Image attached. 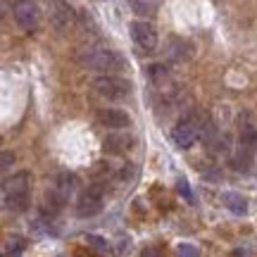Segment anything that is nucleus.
<instances>
[{
	"label": "nucleus",
	"instance_id": "obj_1",
	"mask_svg": "<svg viewBox=\"0 0 257 257\" xmlns=\"http://www.w3.org/2000/svg\"><path fill=\"white\" fill-rule=\"evenodd\" d=\"M31 181L34 176L31 172L22 169L17 174H12L10 179H5L3 184V202H5V210L10 212H24L29 207L31 200Z\"/></svg>",
	"mask_w": 257,
	"mask_h": 257
},
{
	"label": "nucleus",
	"instance_id": "obj_2",
	"mask_svg": "<svg viewBox=\"0 0 257 257\" xmlns=\"http://www.w3.org/2000/svg\"><path fill=\"white\" fill-rule=\"evenodd\" d=\"M76 174L72 172H62V174H57V179L53 181V186L46 191V200H43V217L48 219H53L57 212L64 210V205L69 200V195L74 193L76 188Z\"/></svg>",
	"mask_w": 257,
	"mask_h": 257
},
{
	"label": "nucleus",
	"instance_id": "obj_3",
	"mask_svg": "<svg viewBox=\"0 0 257 257\" xmlns=\"http://www.w3.org/2000/svg\"><path fill=\"white\" fill-rule=\"evenodd\" d=\"M83 64L93 69V72H102L105 76H114L112 72H119L126 67V60L117 53V50H112V48H105V46H95V48H88L86 53H83Z\"/></svg>",
	"mask_w": 257,
	"mask_h": 257
},
{
	"label": "nucleus",
	"instance_id": "obj_4",
	"mask_svg": "<svg viewBox=\"0 0 257 257\" xmlns=\"http://www.w3.org/2000/svg\"><path fill=\"white\" fill-rule=\"evenodd\" d=\"M93 88L107 100H126L134 93V83L121 76H98L93 81Z\"/></svg>",
	"mask_w": 257,
	"mask_h": 257
},
{
	"label": "nucleus",
	"instance_id": "obj_5",
	"mask_svg": "<svg viewBox=\"0 0 257 257\" xmlns=\"http://www.w3.org/2000/svg\"><path fill=\"white\" fill-rule=\"evenodd\" d=\"M200 119L195 117V114H188L184 119L176 121L174 131H172V141L176 143V148H181V150H188V148L195 146V141L200 136Z\"/></svg>",
	"mask_w": 257,
	"mask_h": 257
},
{
	"label": "nucleus",
	"instance_id": "obj_6",
	"mask_svg": "<svg viewBox=\"0 0 257 257\" xmlns=\"http://www.w3.org/2000/svg\"><path fill=\"white\" fill-rule=\"evenodd\" d=\"M102 195H105V186L102 184H91L88 188H83L79 200H76V217H95L102 210Z\"/></svg>",
	"mask_w": 257,
	"mask_h": 257
},
{
	"label": "nucleus",
	"instance_id": "obj_7",
	"mask_svg": "<svg viewBox=\"0 0 257 257\" xmlns=\"http://www.w3.org/2000/svg\"><path fill=\"white\" fill-rule=\"evenodd\" d=\"M131 38H134L136 46L141 48V50H146V53H153L157 48V31L150 22H146V19L131 22Z\"/></svg>",
	"mask_w": 257,
	"mask_h": 257
},
{
	"label": "nucleus",
	"instance_id": "obj_8",
	"mask_svg": "<svg viewBox=\"0 0 257 257\" xmlns=\"http://www.w3.org/2000/svg\"><path fill=\"white\" fill-rule=\"evenodd\" d=\"M12 15H15V22L24 31H31L36 29L38 24V5L36 3H29V0H19L12 5Z\"/></svg>",
	"mask_w": 257,
	"mask_h": 257
},
{
	"label": "nucleus",
	"instance_id": "obj_9",
	"mask_svg": "<svg viewBox=\"0 0 257 257\" xmlns=\"http://www.w3.org/2000/svg\"><path fill=\"white\" fill-rule=\"evenodd\" d=\"M95 121L100 124L102 128H110V131H121V128L131 126V117H128L124 110H117V107H105L95 114Z\"/></svg>",
	"mask_w": 257,
	"mask_h": 257
},
{
	"label": "nucleus",
	"instance_id": "obj_10",
	"mask_svg": "<svg viewBox=\"0 0 257 257\" xmlns=\"http://www.w3.org/2000/svg\"><path fill=\"white\" fill-rule=\"evenodd\" d=\"M74 22V10L67 5V3H53L50 5V24L57 29V31H64L69 29Z\"/></svg>",
	"mask_w": 257,
	"mask_h": 257
},
{
	"label": "nucleus",
	"instance_id": "obj_11",
	"mask_svg": "<svg viewBox=\"0 0 257 257\" xmlns=\"http://www.w3.org/2000/svg\"><path fill=\"white\" fill-rule=\"evenodd\" d=\"M221 200L224 205L229 207L233 214H245L248 212V198L245 195H240V193H221Z\"/></svg>",
	"mask_w": 257,
	"mask_h": 257
},
{
	"label": "nucleus",
	"instance_id": "obj_12",
	"mask_svg": "<svg viewBox=\"0 0 257 257\" xmlns=\"http://www.w3.org/2000/svg\"><path fill=\"white\" fill-rule=\"evenodd\" d=\"M131 143H134L131 136H107L102 141V148H105V153H126Z\"/></svg>",
	"mask_w": 257,
	"mask_h": 257
},
{
	"label": "nucleus",
	"instance_id": "obj_13",
	"mask_svg": "<svg viewBox=\"0 0 257 257\" xmlns=\"http://www.w3.org/2000/svg\"><path fill=\"white\" fill-rule=\"evenodd\" d=\"M172 46H174L172 55H174L176 60H191L193 46L188 43V41H184V38H172Z\"/></svg>",
	"mask_w": 257,
	"mask_h": 257
},
{
	"label": "nucleus",
	"instance_id": "obj_14",
	"mask_svg": "<svg viewBox=\"0 0 257 257\" xmlns=\"http://www.w3.org/2000/svg\"><path fill=\"white\" fill-rule=\"evenodd\" d=\"M131 10L136 12L138 17H153L157 12V3H150V0H146V3H143V0H134V3H131Z\"/></svg>",
	"mask_w": 257,
	"mask_h": 257
},
{
	"label": "nucleus",
	"instance_id": "obj_15",
	"mask_svg": "<svg viewBox=\"0 0 257 257\" xmlns=\"http://www.w3.org/2000/svg\"><path fill=\"white\" fill-rule=\"evenodd\" d=\"M240 150H245V153L257 150V128L243 131V136H240Z\"/></svg>",
	"mask_w": 257,
	"mask_h": 257
},
{
	"label": "nucleus",
	"instance_id": "obj_16",
	"mask_svg": "<svg viewBox=\"0 0 257 257\" xmlns=\"http://www.w3.org/2000/svg\"><path fill=\"white\" fill-rule=\"evenodd\" d=\"M24 248H27V240L22 238V236H10L8 238V255L10 257H19Z\"/></svg>",
	"mask_w": 257,
	"mask_h": 257
},
{
	"label": "nucleus",
	"instance_id": "obj_17",
	"mask_svg": "<svg viewBox=\"0 0 257 257\" xmlns=\"http://www.w3.org/2000/svg\"><path fill=\"white\" fill-rule=\"evenodd\" d=\"M250 160H252V157H250V153H245V150H243V155H236L233 157V160H231V169H233V172H248L250 169Z\"/></svg>",
	"mask_w": 257,
	"mask_h": 257
},
{
	"label": "nucleus",
	"instance_id": "obj_18",
	"mask_svg": "<svg viewBox=\"0 0 257 257\" xmlns=\"http://www.w3.org/2000/svg\"><path fill=\"white\" fill-rule=\"evenodd\" d=\"M176 257H200V252L191 243H181V245H176Z\"/></svg>",
	"mask_w": 257,
	"mask_h": 257
},
{
	"label": "nucleus",
	"instance_id": "obj_19",
	"mask_svg": "<svg viewBox=\"0 0 257 257\" xmlns=\"http://www.w3.org/2000/svg\"><path fill=\"white\" fill-rule=\"evenodd\" d=\"M176 191H179V195H184L186 200H191V198H193L191 186H188V181H186V179H179V181H176Z\"/></svg>",
	"mask_w": 257,
	"mask_h": 257
},
{
	"label": "nucleus",
	"instance_id": "obj_20",
	"mask_svg": "<svg viewBox=\"0 0 257 257\" xmlns=\"http://www.w3.org/2000/svg\"><path fill=\"white\" fill-rule=\"evenodd\" d=\"M86 240H88V243H91L95 250H107V240L100 238V236H88Z\"/></svg>",
	"mask_w": 257,
	"mask_h": 257
},
{
	"label": "nucleus",
	"instance_id": "obj_21",
	"mask_svg": "<svg viewBox=\"0 0 257 257\" xmlns=\"http://www.w3.org/2000/svg\"><path fill=\"white\" fill-rule=\"evenodd\" d=\"M10 162H15V155L12 153H3V169H8Z\"/></svg>",
	"mask_w": 257,
	"mask_h": 257
},
{
	"label": "nucleus",
	"instance_id": "obj_22",
	"mask_svg": "<svg viewBox=\"0 0 257 257\" xmlns=\"http://www.w3.org/2000/svg\"><path fill=\"white\" fill-rule=\"evenodd\" d=\"M143 257H160V252L153 248H148V250H143Z\"/></svg>",
	"mask_w": 257,
	"mask_h": 257
}]
</instances>
